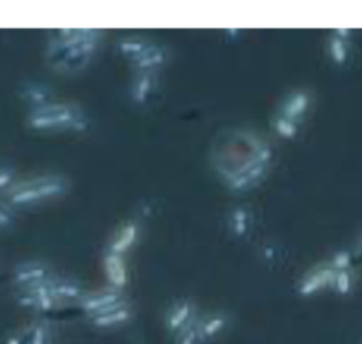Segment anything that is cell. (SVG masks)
I'll use <instances>...</instances> for the list:
<instances>
[{"mask_svg": "<svg viewBox=\"0 0 362 344\" xmlns=\"http://www.w3.org/2000/svg\"><path fill=\"white\" fill-rule=\"evenodd\" d=\"M272 161V145L251 129L226 131L211 148L212 170L233 193L257 189L271 172Z\"/></svg>", "mask_w": 362, "mask_h": 344, "instance_id": "6da1fadb", "label": "cell"}, {"mask_svg": "<svg viewBox=\"0 0 362 344\" xmlns=\"http://www.w3.org/2000/svg\"><path fill=\"white\" fill-rule=\"evenodd\" d=\"M103 32L95 28H62L46 46V60L62 74H78L87 69L101 45Z\"/></svg>", "mask_w": 362, "mask_h": 344, "instance_id": "7a4b0ae2", "label": "cell"}, {"mask_svg": "<svg viewBox=\"0 0 362 344\" xmlns=\"http://www.w3.org/2000/svg\"><path fill=\"white\" fill-rule=\"evenodd\" d=\"M27 124L30 129L41 133H81L88 127V119L80 106L71 102H52L42 108L30 109Z\"/></svg>", "mask_w": 362, "mask_h": 344, "instance_id": "3957f363", "label": "cell"}, {"mask_svg": "<svg viewBox=\"0 0 362 344\" xmlns=\"http://www.w3.org/2000/svg\"><path fill=\"white\" fill-rule=\"evenodd\" d=\"M67 191V180L60 175H42L16 182L7 191V203L13 208L32 207L60 198Z\"/></svg>", "mask_w": 362, "mask_h": 344, "instance_id": "277c9868", "label": "cell"}, {"mask_svg": "<svg viewBox=\"0 0 362 344\" xmlns=\"http://www.w3.org/2000/svg\"><path fill=\"white\" fill-rule=\"evenodd\" d=\"M16 302L18 306L25 307V309H34L37 313H52L59 306V300L55 299L52 288H49V279L39 283V285L18 290Z\"/></svg>", "mask_w": 362, "mask_h": 344, "instance_id": "5b68a950", "label": "cell"}, {"mask_svg": "<svg viewBox=\"0 0 362 344\" xmlns=\"http://www.w3.org/2000/svg\"><path fill=\"white\" fill-rule=\"evenodd\" d=\"M120 302H126V297H124L122 290L108 286V288L98 290V292H87L78 304H80L81 311L87 313L88 318H92Z\"/></svg>", "mask_w": 362, "mask_h": 344, "instance_id": "8992f818", "label": "cell"}, {"mask_svg": "<svg viewBox=\"0 0 362 344\" xmlns=\"http://www.w3.org/2000/svg\"><path fill=\"white\" fill-rule=\"evenodd\" d=\"M336 271H332L329 263H320L315 268H311L306 275L299 281V293L303 297H313L317 293L324 292V290H332V283H334Z\"/></svg>", "mask_w": 362, "mask_h": 344, "instance_id": "52a82bcc", "label": "cell"}, {"mask_svg": "<svg viewBox=\"0 0 362 344\" xmlns=\"http://www.w3.org/2000/svg\"><path fill=\"white\" fill-rule=\"evenodd\" d=\"M52 278V268L42 261H23L13 268V285L18 286V290L39 285Z\"/></svg>", "mask_w": 362, "mask_h": 344, "instance_id": "ba28073f", "label": "cell"}, {"mask_svg": "<svg viewBox=\"0 0 362 344\" xmlns=\"http://www.w3.org/2000/svg\"><path fill=\"white\" fill-rule=\"evenodd\" d=\"M197 307L191 300L182 299L173 302L172 306L168 307L165 316V327L170 334L177 336L182 328H186L187 325L193 324L197 320Z\"/></svg>", "mask_w": 362, "mask_h": 344, "instance_id": "9c48e42d", "label": "cell"}, {"mask_svg": "<svg viewBox=\"0 0 362 344\" xmlns=\"http://www.w3.org/2000/svg\"><path fill=\"white\" fill-rule=\"evenodd\" d=\"M141 233V225L138 219H129V221L122 223V225L117 228V232L113 233L112 240L108 244V249L115 254H122L126 256L134 246H136L138 239H140Z\"/></svg>", "mask_w": 362, "mask_h": 344, "instance_id": "30bf717a", "label": "cell"}, {"mask_svg": "<svg viewBox=\"0 0 362 344\" xmlns=\"http://www.w3.org/2000/svg\"><path fill=\"white\" fill-rule=\"evenodd\" d=\"M311 106V94L308 90H292L285 95L281 106L278 109V115L286 117L293 122L303 124L304 117L308 115Z\"/></svg>", "mask_w": 362, "mask_h": 344, "instance_id": "8fae6325", "label": "cell"}, {"mask_svg": "<svg viewBox=\"0 0 362 344\" xmlns=\"http://www.w3.org/2000/svg\"><path fill=\"white\" fill-rule=\"evenodd\" d=\"M158 83L159 78L156 71H136L129 88L131 101L138 106L147 105L152 99V95L156 94Z\"/></svg>", "mask_w": 362, "mask_h": 344, "instance_id": "7c38bea8", "label": "cell"}, {"mask_svg": "<svg viewBox=\"0 0 362 344\" xmlns=\"http://www.w3.org/2000/svg\"><path fill=\"white\" fill-rule=\"evenodd\" d=\"M103 265H105V274L110 286L117 290L126 288L127 283H129V268H127L126 258L122 254L106 251L105 258H103Z\"/></svg>", "mask_w": 362, "mask_h": 344, "instance_id": "4fadbf2b", "label": "cell"}, {"mask_svg": "<svg viewBox=\"0 0 362 344\" xmlns=\"http://www.w3.org/2000/svg\"><path fill=\"white\" fill-rule=\"evenodd\" d=\"M131 316H133V309H131V306L126 300V302H120L117 306L110 307V309L103 311V313L95 314V316L90 318V321L98 328H115L127 324Z\"/></svg>", "mask_w": 362, "mask_h": 344, "instance_id": "5bb4252c", "label": "cell"}, {"mask_svg": "<svg viewBox=\"0 0 362 344\" xmlns=\"http://www.w3.org/2000/svg\"><path fill=\"white\" fill-rule=\"evenodd\" d=\"M49 288H52L55 299L60 302H80L83 299V295L87 292L83 290V286L76 281V279L69 278H59V275H53L49 279Z\"/></svg>", "mask_w": 362, "mask_h": 344, "instance_id": "9a60e30c", "label": "cell"}, {"mask_svg": "<svg viewBox=\"0 0 362 344\" xmlns=\"http://www.w3.org/2000/svg\"><path fill=\"white\" fill-rule=\"evenodd\" d=\"M20 97L30 106V109L42 108V106L55 102L52 88L45 83H39V81H25L20 87Z\"/></svg>", "mask_w": 362, "mask_h": 344, "instance_id": "2e32d148", "label": "cell"}, {"mask_svg": "<svg viewBox=\"0 0 362 344\" xmlns=\"http://www.w3.org/2000/svg\"><path fill=\"white\" fill-rule=\"evenodd\" d=\"M226 226L235 239H244L253 228V214L247 207H233L226 218Z\"/></svg>", "mask_w": 362, "mask_h": 344, "instance_id": "e0dca14e", "label": "cell"}, {"mask_svg": "<svg viewBox=\"0 0 362 344\" xmlns=\"http://www.w3.org/2000/svg\"><path fill=\"white\" fill-rule=\"evenodd\" d=\"M350 35L346 28H338L329 39V55L336 66H345L350 59Z\"/></svg>", "mask_w": 362, "mask_h": 344, "instance_id": "ac0fdd59", "label": "cell"}, {"mask_svg": "<svg viewBox=\"0 0 362 344\" xmlns=\"http://www.w3.org/2000/svg\"><path fill=\"white\" fill-rule=\"evenodd\" d=\"M166 62V49L159 45H152L147 52L141 53L138 59L131 62V66L136 71H156Z\"/></svg>", "mask_w": 362, "mask_h": 344, "instance_id": "d6986e66", "label": "cell"}, {"mask_svg": "<svg viewBox=\"0 0 362 344\" xmlns=\"http://www.w3.org/2000/svg\"><path fill=\"white\" fill-rule=\"evenodd\" d=\"M152 45H154V42L148 41V39H145V37H138V35H127V37H120L119 41H117V52H119L124 59H127L129 62H133V60L138 59L141 53L147 52Z\"/></svg>", "mask_w": 362, "mask_h": 344, "instance_id": "ffe728a7", "label": "cell"}, {"mask_svg": "<svg viewBox=\"0 0 362 344\" xmlns=\"http://www.w3.org/2000/svg\"><path fill=\"white\" fill-rule=\"evenodd\" d=\"M226 325H228V316L223 313L207 314V316L200 318V320H198V327H200L202 341L207 343L212 341L214 338H218V336L225 331Z\"/></svg>", "mask_w": 362, "mask_h": 344, "instance_id": "44dd1931", "label": "cell"}, {"mask_svg": "<svg viewBox=\"0 0 362 344\" xmlns=\"http://www.w3.org/2000/svg\"><path fill=\"white\" fill-rule=\"evenodd\" d=\"M272 129L278 136L285 138V140H293V138L299 136L300 133V124L293 122V120L286 119V117L276 115L272 120Z\"/></svg>", "mask_w": 362, "mask_h": 344, "instance_id": "7402d4cb", "label": "cell"}, {"mask_svg": "<svg viewBox=\"0 0 362 344\" xmlns=\"http://www.w3.org/2000/svg\"><path fill=\"white\" fill-rule=\"evenodd\" d=\"M49 341H52V331H49L48 324L37 321V324L30 325L27 344H49Z\"/></svg>", "mask_w": 362, "mask_h": 344, "instance_id": "603a6c76", "label": "cell"}, {"mask_svg": "<svg viewBox=\"0 0 362 344\" xmlns=\"http://www.w3.org/2000/svg\"><path fill=\"white\" fill-rule=\"evenodd\" d=\"M198 320H200V318H197L193 324L187 325L186 328H182V331L175 336V344H204L200 336V327H198Z\"/></svg>", "mask_w": 362, "mask_h": 344, "instance_id": "cb8c5ba5", "label": "cell"}, {"mask_svg": "<svg viewBox=\"0 0 362 344\" xmlns=\"http://www.w3.org/2000/svg\"><path fill=\"white\" fill-rule=\"evenodd\" d=\"M332 290L338 295H349L354 290V274L352 271H341L336 272L334 283H332Z\"/></svg>", "mask_w": 362, "mask_h": 344, "instance_id": "d4e9b609", "label": "cell"}, {"mask_svg": "<svg viewBox=\"0 0 362 344\" xmlns=\"http://www.w3.org/2000/svg\"><path fill=\"white\" fill-rule=\"evenodd\" d=\"M331 265L332 271L336 272H341V271H352V251L349 249H343L338 251L331 256V260L327 261Z\"/></svg>", "mask_w": 362, "mask_h": 344, "instance_id": "484cf974", "label": "cell"}, {"mask_svg": "<svg viewBox=\"0 0 362 344\" xmlns=\"http://www.w3.org/2000/svg\"><path fill=\"white\" fill-rule=\"evenodd\" d=\"M14 170L11 166H0V193L14 186Z\"/></svg>", "mask_w": 362, "mask_h": 344, "instance_id": "4316f807", "label": "cell"}, {"mask_svg": "<svg viewBox=\"0 0 362 344\" xmlns=\"http://www.w3.org/2000/svg\"><path fill=\"white\" fill-rule=\"evenodd\" d=\"M14 223V208L9 203H0V230L9 228Z\"/></svg>", "mask_w": 362, "mask_h": 344, "instance_id": "83f0119b", "label": "cell"}, {"mask_svg": "<svg viewBox=\"0 0 362 344\" xmlns=\"http://www.w3.org/2000/svg\"><path fill=\"white\" fill-rule=\"evenodd\" d=\"M28 332H30V327H27V328H23V331L16 332V334H13L9 339H7L6 344H27Z\"/></svg>", "mask_w": 362, "mask_h": 344, "instance_id": "f1b7e54d", "label": "cell"}]
</instances>
